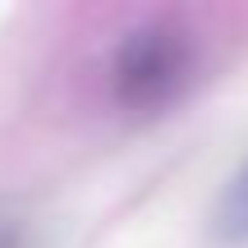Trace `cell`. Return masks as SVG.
I'll return each mask as SVG.
<instances>
[{"mask_svg":"<svg viewBox=\"0 0 248 248\" xmlns=\"http://www.w3.org/2000/svg\"><path fill=\"white\" fill-rule=\"evenodd\" d=\"M188 74H193V37L170 18H152V23L133 28L110 64L115 101L129 110L166 106L188 83Z\"/></svg>","mask_w":248,"mask_h":248,"instance_id":"1","label":"cell"},{"mask_svg":"<svg viewBox=\"0 0 248 248\" xmlns=\"http://www.w3.org/2000/svg\"><path fill=\"white\" fill-rule=\"evenodd\" d=\"M212 234L221 244H248V161L234 170V179L221 188V198H216Z\"/></svg>","mask_w":248,"mask_h":248,"instance_id":"2","label":"cell"},{"mask_svg":"<svg viewBox=\"0 0 248 248\" xmlns=\"http://www.w3.org/2000/svg\"><path fill=\"white\" fill-rule=\"evenodd\" d=\"M0 248H23V230H14V225H0Z\"/></svg>","mask_w":248,"mask_h":248,"instance_id":"3","label":"cell"}]
</instances>
